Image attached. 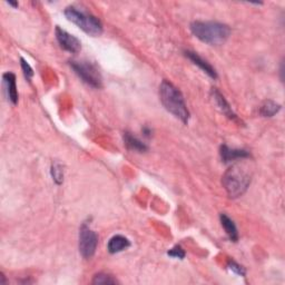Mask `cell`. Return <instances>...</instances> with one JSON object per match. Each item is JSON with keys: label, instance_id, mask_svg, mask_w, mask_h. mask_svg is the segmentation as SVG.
Listing matches in <instances>:
<instances>
[{"label": "cell", "instance_id": "6da1fadb", "mask_svg": "<svg viewBox=\"0 0 285 285\" xmlns=\"http://www.w3.org/2000/svg\"><path fill=\"white\" fill-rule=\"evenodd\" d=\"M252 181V173L245 164H234L225 172L222 184L231 199L242 196Z\"/></svg>", "mask_w": 285, "mask_h": 285}, {"label": "cell", "instance_id": "7a4b0ae2", "mask_svg": "<svg viewBox=\"0 0 285 285\" xmlns=\"http://www.w3.org/2000/svg\"><path fill=\"white\" fill-rule=\"evenodd\" d=\"M160 98L164 107L184 124L188 123L189 112L182 92L167 80H163L160 86Z\"/></svg>", "mask_w": 285, "mask_h": 285}, {"label": "cell", "instance_id": "3957f363", "mask_svg": "<svg viewBox=\"0 0 285 285\" xmlns=\"http://www.w3.org/2000/svg\"><path fill=\"white\" fill-rule=\"evenodd\" d=\"M191 30L201 42L212 46L223 45L231 35L228 25L216 21H194L191 24Z\"/></svg>", "mask_w": 285, "mask_h": 285}, {"label": "cell", "instance_id": "277c9868", "mask_svg": "<svg viewBox=\"0 0 285 285\" xmlns=\"http://www.w3.org/2000/svg\"><path fill=\"white\" fill-rule=\"evenodd\" d=\"M64 14L69 21H72L89 36L97 37L103 34L102 22L94 15L84 10H79V8L74 7V6L67 7Z\"/></svg>", "mask_w": 285, "mask_h": 285}, {"label": "cell", "instance_id": "5b68a950", "mask_svg": "<svg viewBox=\"0 0 285 285\" xmlns=\"http://www.w3.org/2000/svg\"><path fill=\"white\" fill-rule=\"evenodd\" d=\"M71 67L75 74L92 88H102L103 78L98 68L89 61H71Z\"/></svg>", "mask_w": 285, "mask_h": 285}, {"label": "cell", "instance_id": "8992f818", "mask_svg": "<svg viewBox=\"0 0 285 285\" xmlns=\"http://www.w3.org/2000/svg\"><path fill=\"white\" fill-rule=\"evenodd\" d=\"M98 245V235L89 226L83 224L79 231V252L81 257L89 260L94 257Z\"/></svg>", "mask_w": 285, "mask_h": 285}, {"label": "cell", "instance_id": "52a82bcc", "mask_svg": "<svg viewBox=\"0 0 285 285\" xmlns=\"http://www.w3.org/2000/svg\"><path fill=\"white\" fill-rule=\"evenodd\" d=\"M56 38L60 47L72 54H77L81 49V44L79 39L76 38L73 35L68 34L66 30H64L60 27H56Z\"/></svg>", "mask_w": 285, "mask_h": 285}, {"label": "cell", "instance_id": "ba28073f", "mask_svg": "<svg viewBox=\"0 0 285 285\" xmlns=\"http://www.w3.org/2000/svg\"><path fill=\"white\" fill-rule=\"evenodd\" d=\"M220 159L222 162L228 164V163H232L237 160H245L248 159L251 154H249L245 149H236V148H230L226 145H222L219 149Z\"/></svg>", "mask_w": 285, "mask_h": 285}, {"label": "cell", "instance_id": "9c48e42d", "mask_svg": "<svg viewBox=\"0 0 285 285\" xmlns=\"http://www.w3.org/2000/svg\"><path fill=\"white\" fill-rule=\"evenodd\" d=\"M185 56L188 58V59L194 64V65L199 66L203 72L206 73L209 77L213 78V79H216L217 78V73L215 69L212 67V65L209 62H207L205 59H203L201 56H199L194 51H191V50H186L185 51Z\"/></svg>", "mask_w": 285, "mask_h": 285}, {"label": "cell", "instance_id": "30bf717a", "mask_svg": "<svg viewBox=\"0 0 285 285\" xmlns=\"http://www.w3.org/2000/svg\"><path fill=\"white\" fill-rule=\"evenodd\" d=\"M123 139H124V144H125V146L127 147V149L133 150V152L145 153L148 150V146L146 144L143 143L141 139H138L137 137L132 135V134L129 133V132L124 133Z\"/></svg>", "mask_w": 285, "mask_h": 285}, {"label": "cell", "instance_id": "8fae6325", "mask_svg": "<svg viewBox=\"0 0 285 285\" xmlns=\"http://www.w3.org/2000/svg\"><path fill=\"white\" fill-rule=\"evenodd\" d=\"M4 83L7 89V95L8 100L16 105L18 103V91H17V86H16V76L13 73H6L4 74Z\"/></svg>", "mask_w": 285, "mask_h": 285}, {"label": "cell", "instance_id": "7c38bea8", "mask_svg": "<svg viewBox=\"0 0 285 285\" xmlns=\"http://www.w3.org/2000/svg\"><path fill=\"white\" fill-rule=\"evenodd\" d=\"M131 246V243L129 238H126L123 235H115L110 238L107 244V249L110 254L119 253L124 249L129 248Z\"/></svg>", "mask_w": 285, "mask_h": 285}, {"label": "cell", "instance_id": "4fadbf2b", "mask_svg": "<svg viewBox=\"0 0 285 285\" xmlns=\"http://www.w3.org/2000/svg\"><path fill=\"white\" fill-rule=\"evenodd\" d=\"M212 96L214 98L215 103H216V105L218 106V108L220 109V112L225 114L231 119H236L237 118L236 115L233 113V110H232L230 104L226 102L225 97L222 94H220V92L216 88L212 89Z\"/></svg>", "mask_w": 285, "mask_h": 285}, {"label": "cell", "instance_id": "5bb4252c", "mask_svg": "<svg viewBox=\"0 0 285 285\" xmlns=\"http://www.w3.org/2000/svg\"><path fill=\"white\" fill-rule=\"evenodd\" d=\"M219 219H220V224H222L223 229L226 232V234H228V236L230 237V240L233 242H237L238 232H237L235 223L226 214H220Z\"/></svg>", "mask_w": 285, "mask_h": 285}, {"label": "cell", "instance_id": "9a60e30c", "mask_svg": "<svg viewBox=\"0 0 285 285\" xmlns=\"http://www.w3.org/2000/svg\"><path fill=\"white\" fill-rule=\"evenodd\" d=\"M280 109H281L280 104H277L273 101H266L261 106L260 113L262 116H264V117H273V116L280 112Z\"/></svg>", "mask_w": 285, "mask_h": 285}, {"label": "cell", "instance_id": "2e32d148", "mask_svg": "<svg viewBox=\"0 0 285 285\" xmlns=\"http://www.w3.org/2000/svg\"><path fill=\"white\" fill-rule=\"evenodd\" d=\"M51 176L54 182L57 185H60L64 182V167L61 164H59L58 162L52 163L51 165Z\"/></svg>", "mask_w": 285, "mask_h": 285}, {"label": "cell", "instance_id": "e0dca14e", "mask_svg": "<svg viewBox=\"0 0 285 285\" xmlns=\"http://www.w3.org/2000/svg\"><path fill=\"white\" fill-rule=\"evenodd\" d=\"M91 283L92 284H116L117 283V281H116L113 276L105 274V273H100V274H96L94 276V280H92Z\"/></svg>", "mask_w": 285, "mask_h": 285}, {"label": "cell", "instance_id": "ac0fdd59", "mask_svg": "<svg viewBox=\"0 0 285 285\" xmlns=\"http://www.w3.org/2000/svg\"><path fill=\"white\" fill-rule=\"evenodd\" d=\"M20 65H21V69L22 72H24L25 77L28 81H30L33 76H34V71L33 68L30 67V65L24 59V58H20Z\"/></svg>", "mask_w": 285, "mask_h": 285}, {"label": "cell", "instance_id": "d6986e66", "mask_svg": "<svg viewBox=\"0 0 285 285\" xmlns=\"http://www.w3.org/2000/svg\"><path fill=\"white\" fill-rule=\"evenodd\" d=\"M228 267H229L230 271L235 273V274L241 275V276H245V270H244V267H242L240 264H237L236 262L230 261Z\"/></svg>", "mask_w": 285, "mask_h": 285}, {"label": "cell", "instance_id": "ffe728a7", "mask_svg": "<svg viewBox=\"0 0 285 285\" xmlns=\"http://www.w3.org/2000/svg\"><path fill=\"white\" fill-rule=\"evenodd\" d=\"M167 254L170 255V257L172 258H175V259H184L185 258V252H184V249L179 246V245H176V246H174L172 249H170V251L167 252Z\"/></svg>", "mask_w": 285, "mask_h": 285}, {"label": "cell", "instance_id": "44dd1931", "mask_svg": "<svg viewBox=\"0 0 285 285\" xmlns=\"http://www.w3.org/2000/svg\"><path fill=\"white\" fill-rule=\"evenodd\" d=\"M143 134H144L145 137H150V136H152V130H150L149 127H144Z\"/></svg>", "mask_w": 285, "mask_h": 285}, {"label": "cell", "instance_id": "7402d4cb", "mask_svg": "<svg viewBox=\"0 0 285 285\" xmlns=\"http://www.w3.org/2000/svg\"><path fill=\"white\" fill-rule=\"evenodd\" d=\"M8 4H9L10 6H14V7H15V8H17V7H18V3H11V2H9Z\"/></svg>", "mask_w": 285, "mask_h": 285}]
</instances>
